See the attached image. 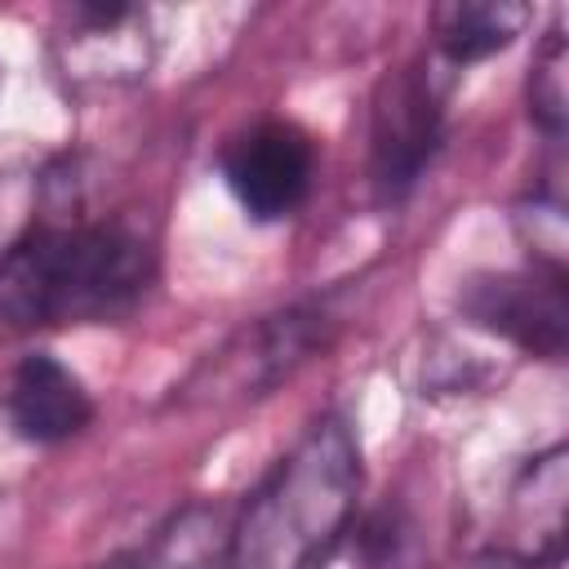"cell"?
<instances>
[{
    "label": "cell",
    "mask_w": 569,
    "mask_h": 569,
    "mask_svg": "<svg viewBox=\"0 0 569 569\" xmlns=\"http://www.w3.org/2000/svg\"><path fill=\"white\" fill-rule=\"evenodd\" d=\"M156 284V244L124 218H36L0 249V325H111Z\"/></svg>",
    "instance_id": "6da1fadb"
},
{
    "label": "cell",
    "mask_w": 569,
    "mask_h": 569,
    "mask_svg": "<svg viewBox=\"0 0 569 569\" xmlns=\"http://www.w3.org/2000/svg\"><path fill=\"white\" fill-rule=\"evenodd\" d=\"M360 436L320 413L244 493L227 525V569H325L360 507Z\"/></svg>",
    "instance_id": "7a4b0ae2"
},
{
    "label": "cell",
    "mask_w": 569,
    "mask_h": 569,
    "mask_svg": "<svg viewBox=\"0 0 569 569\" xmlns=\"http://www.w3.org/2000/svg\"><path fill=\"white\" fill-rule=\"evenodd\" d=\"M338 325H342V316H338L333 298H307L284 311H271V316L244 325L222 351H213L178 387L173 400L191 409V405H231V400L267 396L276 382L298 373L311 356H320L333 342Z\"/></svg>",
    "instance_id": "3957f363"
},
{
    "label": "cell",
    "mask_w": 569,
    "mask_h": 569,
    "mask_svg": "<svg viewBox=\"0 0 569 569\" xmlns=\"http://www.w3.org/2000/svg\"><path fill=\"white\" fill-rule=\"evenodd\" d=\"M445 142V84L422 67H396L373 89L369 111V182L378 200L400 204Z\"/></svg>",
    "instance_id": "277c9868"
},
{
    "label": "cell",
    "mask_w": 569,
    "mask_h": 569,
    "mask_svg": "<svg viewBox=\"0 0 569 569\" xmlns=\"http://www.w3.org/2000/svg\"><path fill=\"white\" fill-rule=\"evenodd\" d=\"M458 307L471 325L507 338L511 347L560 360L569 342V302H565V271L551 267H520V271H480L458 289Z\"/></svg>",
    "instance_id": "5b68a950"
},
{
    "label": "cell",
    "mask_w": 569,
    "mask_h": 569,
    "mask_svg": "<svg viewBox=\"0 0 569 569\" xmlns=\"http://www.w3.org/2000/svg\"><path fill=\"white\" fill-rule=\"evenodd\" d=\"M311 173L316 147L289 120H253L222 151V178L253 222L289 218L307 200Z\"/></svg>",
    "instance_id": "8992f818"
},
{
    "label": "cell",
    "mask_w": 569,
    "mask_h": 569,
    "mask_svg": "<svg viewBox=\"0 0 569 569\" xmlns=\"http://www.w3.org/2000/svg\"><path fill=\"white\" fill-rule=\"evenodd\" d=\"M67 31L58 36L62 76L84 84L138 80L151 62L147 13L138 4H71L62 9Z\"/></svg>",
    "instance_id": "52a82bcc"
},
{
    "label": "cell",
    "mask_w": 569,
    "mask_h": 569,
    "mask_svg": "<svg viewBox=\"0 0 569 569\" xmlns=\"http://www.w3.org/2000/svg\"><path fill=\"white\" fill-rule=\"evenodd\" d=\"M4 413L22 440L62 445L93 422V400L62 360L36 351L13 369L4 387Z\"/></svg>",
    "instance_id": "ba28073f"
},
{
    "label": "cell",
    "mask_w": 569,
    "mask_h": 569,
    "mask_svg": "<svg viewBox=\"0 0 569 569\" xmlns=\"http://www.w3.org/2000/svg\"><path fill=\"white\" fill-rule=\"evenodd\" d=\"M507 498L502 551L533 569L556 565L565 551V445L529 458Z\"/></svg>",
    "instance_id": "9c48e42d"
},
{
    "label": "cell",
    "mask_w": 569,
    "mask_h": 569,
    "mask_svg": "<svg viewBox=\"0 0 569 569\" xmlns=\"http://www.w3.org/2000/svg\"><path fill=\"white\" fill-rule=\"evenodd\" d=\"M529 22V4L516 0H449L431 9V40L445 62L467 67L507 49Z\"/></svg>",
    "instance_id": "30bf717a"
},
{
    "label": "cell",
    "mask_w": 569,
    "mask_h": 569,
    "mask_svg": "<svg viewBox=\"0 0 569 569\" xmlns=\"http://www.w3.org/2000/svg\"><path fill=\"white\" fill-rule=\"evenodd\" d=\"M102 569H227V529L218 525V511L187 507L147 547L116 556Z\"/></svg>",
    "instance_id": "8fae6325"
},
{
    "label": "cell",
    "mask_w": 569,
    "mask_h": 569,
    "mask_svg": "<svg viewBox=\"0 0 569 569\" xmlns=\"http://www.w3.org/2000/svg\"><path fill=\"white\" fill-rule=\"evenodd\" d=\"M529 116L538 120V129L556 142L565 133V36L560 27H551V36L542 40L538 58H533V76H529Z\"/></svg>",
    "instance_id": "7c38bea8"
},
{
    "label": "cell",
    "mask_w": 569,
    "mask_h": 569,
    "mask_svg": "<svg viewBox=\"0 0 569 569\" xmlns=\"http://www.w3.org/2000/svg\"><path fill=\"white\" fill-rule=\"evenodd\" d=\"M556 191H538L525 204H516V231L529 244V258L538 267L565 271V213Z\"/></svg>",
    "instance_id": "4fadbf2b"
}]
</instances>
